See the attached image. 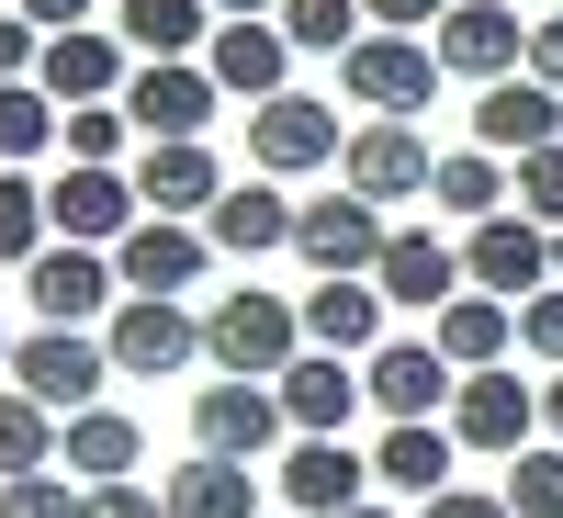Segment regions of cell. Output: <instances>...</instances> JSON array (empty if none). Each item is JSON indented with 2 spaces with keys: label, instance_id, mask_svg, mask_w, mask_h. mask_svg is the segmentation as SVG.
Returning a JSON list of instances; mask_svg holds the SVG:
<instances>
[{
  "label": "cell",
  "instance_id": "cell-1",
  "mask_svg": "<svg viewBox=\"0 0 563 518\" xmlns=\"http://www.w3.org/2000/svg\"><path fill=\"white\" fill-rule=\"evenodd\" d=\"M203 361L225 372V384H282V372L305 361V305L260 294V282H238L225 305H203Z\"/></svg>",
  "mask_w": 563,
  "mask_h": 518
},
{
  "label": "cell",
  "instance_id": "cell-2",
  "mask_svg": "<svg viewBox=\"0 0 563 518\" xmlns=\"http://www.w3.org/2000/svg\"><path fill=\"white\" fill-rule=\"evenodd\" d=\"M440 79H451V68H440L429 34H361L350 57H339V90H350L372 124H417V113L440 102Z\"/></svg>",
  "mask_w": 563,
  "mask_h": 518
},
{
  "label": "cell",
  "instance_id": "cell-3",
  "mask_svg": "<svg viewBox=\"0 0 563 518\" xmlns=\"http://www.w3.org/2000/svg\"><path fill=\"white\" fill-rule=\"evenodd\" d=\"M102 384H113V350L90 339V327H34V339L12 350V395H34L57 429L102 406Z\"/></svg>",
  "mask_w": 563,
  "mask_h": 518
},
{
  "label": "cell",
  "instance_id": "cell-4",
  "mask_svg": "<svg viewBox=\"0 0 563 518\" xmlns=\"http://www.w3.org/2000/svg\"><path fill=\"white\" fill-rule=\"evenodd\" d=\"M294 249H305L316 282H372V271H384V249H395V225H384V203H361L350 180H339V192L294 203Z\"/></svg>",
  "mask_w": 563,
  "mask_h": 518
},
{
  "label": "cell",
  "instance_id": "cell-5",
  "mask_svg": "<svg viewBox=\"0 0 563 518\" xmlns=\"http://www.w3.org/2000/svg\"><path fill=\"white\" fill-rule=\"evenodd\" d=\"M429 45H440V68L474 79V90L530 79V23H519V0H451V23H440Z\"/></svg>",
  "mask_w": 563,
  "mask_h": 518
},
{
  "label": "cell",
  "instance_id": "cell-6",
  "mask_svg": "<svg viewBox=\"0 0 563 518\" xmlns=\"http://www.w3.org/2000/svg\"><path fill=\"white\" fill-rule=\"evenodd\" d=\"M361 395L384 406V429H440V406L462 395V372L440 361V339H384L361 361Z\"/></svg>",
  "mask_w": 563,
  "mask_h": 518
},
{
  "label": "cell",
  "instance_id": "cell-7",
  "mask_svg": "<svg viewBox=\"0 0 563 518\" xmlns=\"http://www.w3.org/2000/svg\"><path fill=\"white\" fill-rule=\"evenodd\" d=\"M339 158H350V135H339V113H327V102H305V90H282V102L249 113V169H260V180L339 169Z\"/></svg>",
  "mask_w": 563,
  "mask_h": 518
},
{
  "label": "cell",
  "instance_id": "cell-8",
  "mask_svg": "<svg viewBox=\"0 0 563 518\" xmlns=\"http://www.w3.org/2000/svg\"><path fill=\"white\" fill-rule=\"evenodd\" d=\"M203 260H214V238L203 225H169V214H147L135 238L113 249V282H124V305H180L203 282Z\"/></svg>",
  "mask_w": 563,
  "mask_h": 518
},
{
  "label": "cell",
  "instance_id": "cell-9",
  "mask_svg": "<svg viewBox=\"0 0 563 518\" xmlns=\"http://www.w3.org/2000/svg\"><path fill=\"white\" fill-rule=\"evenodd\" d=\"M451 440L519 462V451L541 440V395L519 384V372H462V395H451Z\"/></svg>",
  "mask_w": 563,
  "mask_h": 518
},
{
  "label": "cell",
  "instance_id": "cell-10",
  "mask_svg": "<svg viewBox=\"0 0 563 518\" xmlns=\"http://www.w3.org/2000/svg\"><path fill=\"white\" fill-rule=\"evenodd\" d=\"M282 429H294V417H282L271 384H214V395H192V451H214V462H271V451H294Z\"/></svg>",
  "mask_w": 563,
  "mask_h": 518
},
{
  "label": "cell",
  "instance_id": "cell-11",
  "mask_svg": "<svg viewBox=\"0 0 563 518\" xmlns=\"http://www.w3.org/2000/svg\"><path fill=\"white\" fill-rule=\"evenodd\" d=\"M45 214H57L68 249H124L135 225H147V203H135L124 169H57V180H45Z\"/></svg>",
  "mask_w": 563,
  "mask_h": 518
},
{
  "label": "cell",
  "instance_id": "cell-12",
  "mask_svg": "<svg viewBox=\"0 0 563 518\" xmlns=\"http://www.w3.org/2000/svg\"><path fill=\"white\" fill-rule=\"evenodd\" d=\"M339 180L361 203H417L440 180V147L417 124H350V158H339Z\"/></svg>",
  "mask_w": 563,
  "mask_h": 518
},
{
  "label": "cell",
  "instance_id": "cell-13",
  "mask_svg": "<svg viewBox=\"0 0 563 518\" xmlns=\"http://www.w3.org/2000/svg\"><path fill=\"white\" fill-rule=\"evenodd\" d=\"M102 350H113V372H135V384H169V372L203 361V316L192 305H113Z\"/></svg>",
  "mask_w": 563,
  "mask_h": 518
},
{
  "label": "cell",
  "instance_id": "cell-14",
  "mask_svg": "<svg viewBox=\"0 0 563 518\" xmlns=\"http://www.w3.org/2000/svg\"><path fill=\"white\" fill-rule=\"evenodd\" d=\"M462 282L496 294V305H530V294H552V238H541L530 214H496V225L462 238Z\"/></svg>",
  "mask_w": 563,
  "mask_h": 518
},
{
  "label": "cell",
  "instance_id": "cell-15",
  "mask_svg": "<svg viewBox=\"0 0 563 518\" xmlns=\"http://www.w3.org/2000/svg\"><path fill=\"white\" fill-rule=\"evenodd\" d=\"M372 294L440 327L462 294H474V282H462V249H451V238H429V225H395V249H384V271H372Z\"/></svg>",
  "mask_w": 563,
  "mask_h": 518
},
{
  "label": "cell",
  "instance_id": "cell-16",
  "mask_svg": "<svg viewBox=\"0 0 563 518\" xmlns=\"http://www.w3.org/2000/svg\"><path fill=\"white\" fill-rule=\"evenodd\" d=\"M23 305L45 316V327H90V316H113L124 305V282H113V249H45L34 271H23Z\"/></svg>",
  "mask_w": 563,
  "mask_h": 518
},
{
  "label": "cell",
  "instance_id": "cell-17",
  "mask_svg": "<svg viewBox=\"0 0 563 518\" xmlns=\"http://www.w3.org/2000/svg\"><path fill=\"white\" fill-rule=\"evenodd\" d=\"M214 68L192 57V68H135L124 79V113H135V135H147V147H192V135L214 124Z\"/></svg>",
  "mask_w": 563,
  "mask_h": 518
},
{
  "label": "cell",
  "instance_id": "cell-18",
  "mask_svg": "<svg viewBox=\"0 0 563 518\" xmlns=\"http://www.w3.org/2000/svg\"><path fill=\"white\" fill-rule=\"evenodd\" d=\"M135 203H147V214H169V225H192V214H214L225 192H238V180H225V158L203 147V135H192V147H135Z\"/></svg>",
  "mask_w": 563,
  "mask_h": 518
},
{
  "label": "cell",
  "instance_id": "cell-19",
  "mask_svg": "<svg viewBox=\"0 0 563 518\" xmlns=\"http://www.w3.org/2000/svg\"><path fill=\"white\" fill-rule=\"evenodd\" d=\"M372 507V462L350 440H294L282 451V518H350Z\"/></svg>",
  "mask_w": 563,
  "mask_h": 518
},
{
  "label": "cell",
  "instance_id": "cell-20",
  "mask_svg": "<svg viewBox=\"0 0 563 518\" xmlns=\"http://www.w3.org/2000/svg\"><path fill=\"white\" fill-rule=\"evenodd\" d=\"M124 34H57V45H45V57H34V90H45V102H57V113H90V102H124Z\"/></svg>",
  "mask_w": 563,
  "mask_h": 518
},
{
  "label": "cell",
  "instance_id": "cell-21",
  "mask_svg": "<svg viewBox=\"0 0 563 518\" xmlns=\"http://www.w3.org/2000/svg\"><path fill=\"white\" fill-rule=\"evenodd\" d=\"M474 147H485V158H541V147H563V90L496 79L485 102H474Z\"/></svg>",
  "mask_w": 563,
  "mask_h": 518
},
{
  "label": "cell",
  "instance_id": "cell-22",
  "mask_svg": "<svg viewBox=\"0 0 563 518\" xmlns=\"http://www.w3.org/2000/svg\"><path fill=\"white\" fill-rule=\"evenodd\" d=\"M203 68H214V90L225 102H282V68H294V34L282 23H214V45H203Z\"/></svg>",
  "mask_w": 563,
  "mask_h": 518
},
{
  "label": "cell",
  "instance_id": "cell-23",
  "mask_svg": "<svg viewBox=\"0 0 563 518\" xmlns=\"http://www.w3.org/2000/svg\"><path fill=\"white\" fill-rule=\"evenodd\" d=\"M271 395H282V417H294V440H339L350 406H372V395H361V361H327V350H305Z\"/></svg>",
  "mask_w": 563,
  "mask_h": 518
},
{
  "label": "cell",
  "instance_id": "cell-24",
  "mask_svg": "<svg viewBox=\"0 0 563 518\" xmlns=\"http://www.w3.org/2000/svg\"><path fill=\"white\" fill-rule=\"evenodd\" d=\"M135 462H147V429L124 406H90V417L57 429V474L68 485H135Z\"/></svg>",
  "mask_w": 563,
  "mask_h": 518
},
{
  "label": "cell",
  "instance_id": "cell-25",
  "mask_svg": "<svg viewBox=\"0 0 563 518\" xmlns=\"http://www.w3.org/2000/svg\"><path fill=\"white\" fill-rule=\"evenodd\" d=\"M384 294H372V282H316L305 294V350H327V361H372L384 350Z\"/></svg>",
  "mask_w": 563,
  "mask_h": 518
},
{
  "label": "cell",
  "instance_id": "cell-26",
  "mask_svg": "<svg viewBox=\"0 0 563 518\" xmlns=\"http://www.w3.org/2000/svg\"><path fill=\"white\" fill-rule=\"evenodd\" d=\"M113 34L135 45V68H192L214 45V0H124Z\"/></svg>",
  "mask_w": 563,
  "mask_h": 518
},
{
  "label": "cell",
  "instance_id": "cell-27",
  "mask_svg": "<svg viewBox=\"0 0 563 518\" xmlns=\"http://www.w3.org/2000/svg\"><path fill=\"white\" fill-rule=\"evenodd\" d=\"M203 238H214L225 260H271V249H294V203H282L271 180H238V192L203 214Z\"/></svg>",
  "mask_w": 563,
  "mask_h": 518
},
{
  "label": "cell",
  "instance_id": "cell-28",
  "mask_svg": "<svg viewBox=\"0 0 563 518\" xmlns=\"http://www.w3.org/2000/svg\"><path fill=\"white\" fill-rule=\"evenodd\" d=\"M429 339H440V361H451V372H507V350H519V305L462 294V305L429 327Z\"/></svg>",
  "mask_w": 563,
  "mask_h": 518
},
{
  "label": "cell",
  "instance_id": "cell-29",
  "mask_svg": "<svg viewBox=\"0 0 563 518\" xmlns=\"http://www.w3.org/2000/svg\"><path fill=\"white\" fill-rule=\"evenodd\" d=\"M429 203H440V214H462V225H496L507 203H519V169H507V158H485V147H440Z\"/></svg>",
  "mask_w": 563,
  "mask_h": 518
},
{
  "label": "cell",
  "instance_id": "cell-30",
  "mask_svg": "<svg viewBox=\"0 0 563 518\" xmlns=\"http://www.w3.org/2000/svg\"><path fill=\"white\" fill-rule=\"evenodd\" d=\"M158 507H169V518H271L260 485H249V462H214V451L180 462V474L158 485Z\"/></svg>",
  "mask_w": 563,
  "mask_h": 518
},
{
  "label": "cell",
  "instance_id": "cell-31",
  "mask_svg": "<svg viewBox=\"0 0 563 518\" xmlns=\"http://www.w3.org/2000/svg\"><path fill=\"white\" fill-rule=\"evenodd\" d=\"M451 429H384V440H372V485H406L417 507H429V496H451Z\"/></svg>",
  "mask_w": 563,
  "mask_h": 518
},
{
  "label": "cell",
  "instance_id": "cell-32",
  "mask_svg": "<svg viewBox=\"0 0 563 518\" xmlns=\"http://www.w3.org/2000/svg\"><path fill=\"white\" fill-rule=\"evenodd\" d=\"M23 474H57V417L34 395H0V485H23Z\"/></svg>",
  "mask_w": 563,
  "mask_h": 518
},
{
  "label": "cell",
  "instance_id": "cell-33",
  "mask_svg": "<svg viewBox=\"0 0 563 518\" xmlns=\"http://www.w3.org/2000/svg\"><path fill=\"white\" fill-rule=\"evenodd\" d=\"M57 102H45V90L34 79H12V90H0V169H23V158H45V147H57Z\"/></svg>",
  "mask_w": 563,
  "mask_h": 518
},
{
  "label": "cell",
  "instance_id": "cell-34",
  "mask_svg": "<svg viewBox=\"0 0 563 518\" xmlns=\"http://www.w3.org/2000/svg\"><path fill=\"white\" fill-rule=\"evenodd\" d=\"M282 34H294L305 57H350V45L372 34V12L361 0H282Z\"/></svg>",
  "mask_w": 563,
  "mask_h": 518
},
{
  "label": "cell",
  "instance_id": "cell-35",
  "mask_svg": "<svg viewBox=\"0 0 563 518\" xmlns=\"http://www.w3.org/2000/svg\"><path fill=\"white\" fill-rule=\"evenodd\" d=\"M57 147H68V169H124L135 113H124V102H90V113H68V124H57Z\"/></svg>",
  "mask_w": 563,
  "mask_h": 518
},
{
  "label": "cell",
  "instance_id": "cell-36",
  "mask_svg": "<svg viewBox=\"0 0 563 518\" xmlns=\"http://www.w3.org/2000/svg\"><path fill=\"white\" fill-rule=\"evenodd\" d=\"M45 225H57V214H45V192H34L23 169H0V260H23V271H34L45 249H57Z\"/></svg>",
  "mask_w": 563,
  "mask_h": 518
},
{
  "label": "cell",
  "instance_id": "cell-37",
  "mask_svg": "<svg viewBox=\"0 0 563 518\" xmlns=\"http://www.w3.org/2000/svg\"><path fill=\"white\" fill-rule=\"evenodd\" d=\"M507 507H519V518H563V451L552 440H530L519 462H507V485H496Z\"/></svg>",
  "mask_w": 563,
  "mask_h": 518
},
{
  "label": "cell",
  "instance_id": "cell-38",
  "mask_svg": "<svg viewBox=\"0 0 563 518\" xmlns=\"http://www.w3.org/2000/svg\"><path fill=\"white\" fill-rule=\"evenodd\" d=\"M519 214L541 225V238H563V147H541V158H519Z\"/></svg>",
  "mask_w": 563,
  "mask_h": 518
},
{
  "label": "cell",
  "instance_id": "cell-39",
  "mask_svg": "<svg viewBox=\"0 0 563 518\" xmlns=\"http://www.w3.org/2000/svg\"><path fill=\"white\" fill-rule=\"evenodd\" d=\"M0 518H79V485L68 474H23V485H0Z\"/></svg>",
  "mask_w": 563,
  "mask_h": 518
},
{
  "label": "cell",
  "instance_id": "cell-40",
  "mask_svg": "<svg viewBox=\"0 0 563 518\" xmlns=\"http://www.w3.org/2000/svg\"><path fill=\"white\" fill-rule=\"evenodd\" d=\"M519 350L563 372V282H552V294H530V305H519Z\"/></svg>",
  "mask_w": 563,
  "mask_h": 518
},
{
  "label": "cell",
  "instance_id": "cell-41",
  "mask_svg": "<svg viewBox=\"0 0 563 518\" xmlns=\"http://www.w3.org/2000/svg\"><path fill=\"white\" fill-rule=\"evenodd\" d=\"M79 518H169L158 485H79Z\"/></svg>",
  "mask_w": 563,
  "mask_h": 518
},
{
  "label": "cell",
  "instance_id": "cell-42",
  "mask_svg": "<svg viewBox=\"0 0 563 518\" xmlns=\"http://www.w3.org/2000/svg\"><path fill=\"white\" fill-rule=\"evenodd\" d=\"M361 12H372V34H440L451 0H361Z\"/></svg>",
  "mask_w": 563,
  "mask_h": 518
},
{
  "label": "cell",
  "instance_id": "cell-43",
  "mask_svg": "<svg viewBox=\"0 0 563 518\" xmlns=\"http://www.w3.org/2000/svg\"><path fill=\"white\" fill-rule=\"evenodd\" d=\"M34 57H45V34L12 12V0H0V90H12V79H34Z\"/></svg>",
  "mask_w": 563,
  "mask_h": 518
},
{
  "label": "cell",
  "instance_id": "cell-44",
  "mask_svg": "<svg viewBox=\"0 0 563 518\" xmlns=\"http://www.w3.org/2000/svg\"><path fill=\"white\" fill-rule=\"evenodd\" d=\"M417 518H519V507H507L496 485H451V496H429Z\"/></svg>",
  "mask_w": 563,
  "mask_h": 518
},
{
  "label": "cell",
  "instance_id": "cell-45",
  "mask_svg": "<svg viewBox=\"0 0 563 518\" xmlns=\"http://www.w3.org/2000/svg\"><path fill=\"white\" fill-rule=\"evenodd\" d=\"M12 12H23L45 45H57V34H90V0H12Z\"/></svg>",
  "mask_w": 563,
  "mask_h": 518
},
{
  "label": "cell",
  "instance_id": "cell-46",
  "mask_svg": "<svg viewBox=\"0 0 563 518\" xmlns=\"http://www.w3.org/2000/svg\"><path fill=\"white\" fill-rule=\"evenodd\" d=\"M530 79H541V90H563V12H541V23H530Z\"/></svg>",
  "mask_w": 563,
  "mask_h": 518
},
{
  "label": "cell",
  "instance_id": "cell-47",
  "mask_svg": "<svg viewBox=\"0 0 563 518\" xmlns=\"http://www.w3.org/2000/svg\"><path fill=\"white\" fill-rule=\"evenodd\" d=\"M214 23H282V0H214Z\"/></svg>",
  "mask_w": 563,
  "mask_h": 518
},
{
  "label": "cell",
  "instance_id": "cell-48",
  "mask_svg": "<svg viewBox=\"0 0 563 518\" xmlns=\"http://www.w3.org/2000/svg\"><path fill=\"white\" fill-rule=\"evenodd\" d=\"M541 440L563 451V372H552V384H541Z\"/></svg>",
  "mask_w": 563,
  "mask_h": 518
},
{
  "label": "cell",
  "instance_id": "cell-49",
  "mask_svg": "<svg viewBox=\"0 0 563 518\" xmlns=\"http://www.w3.org/2000/svg\"><path fill=\"white\" fill-rule=\"evenodd\" d=\"M12 350H23V339H12V327H0V372H12Z\"/></svg>",
  "mask_w": 563,
  "mask_h": 518
},
{
  "label": "cell",
  "instance_id": "cell-50",
  "mask_svg": "<svg viewBox=\"0 0 563 518\" xmlns=\"http://www.w3.org/2000/svg\"><path fill=\"white\" fill-rule=\"evenodd\" d=\"M350 518H395V507H350Z\"/></svg>",
  "mask_w": 563,
  "mask_h": 518
},
{
  "label": "cell",
  "instance_id": "cell-51",
  "mask_svg": "<svg viewBox=\"0 0 563 518\" xmlns=\"http://www.w3.org/2000/svg\"><path fill=\"white\" fill-rule=\"evenodd\" d=\"M552 282H563V238H552Z\"/></svg>",
  "mask_w": 563,
  "mask_h": 518
},
{
  "label": "cell",
  "instance_id": "cell-52",
  "mask_svg": "<svg viewBox=\"0 0 563 518\" xmlns=\"http://www.w3.org/2000/svg\"><path fill=\"white\" fill-rule=\"evenodd\" d=\"M552 12H563V0H552Z\"/></svg>",
  "mask_w": 563,
  "mask_h": 518
},
{
  "label": "cell",
  "instance_id": "cell-53",
  "mask_svg": "<svg viewBox=\"0 0 563 518\" xmlns=\"http://www.w3.org/2000/svg\"><path fill=\"white\" fill-rule=\"evenodd\" d=\"M271 518H282V507H271Z\"/></svg>",
  "mask_w": 563,
  "mask_h": 518
}]
</instances>
